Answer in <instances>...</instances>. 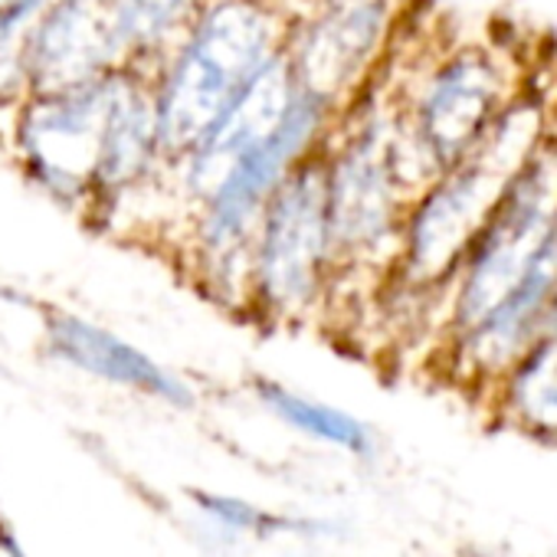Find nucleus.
Masks as SVG:
<instances>
[{
    "instance_id": "obj_14",
    "label": "nucleus",
    "mask_w": 557,
    "mask_h": 557,
    "mask_svg": "<svg viewBox=\"0 0 557 557\" xmlns=\"http://www.w3.org/2000/svg\"><path fill=\"white\" fill-rule=\"evenodd\" d=\"M30 14H11L0 17V119H8L27 96H30Z\"/></svg>"
},
{
    "instance_id": "obj_6",
    "label": "nucleus",
    "mask_w": 557,
    "mask_h": 557,
    "mask_svg": "<svg viewBox=\"0 0 557 557\" xmlns=\"http://www.w3.org/2000/svg\"><path fill=\"white\" fill-rule=\"evenodd\" d=\"M335 306V252L325 207L322 148L302 158L259 216L249 259L246 319L299 329Z\"/></svg>"
},
{
    "instance_id": "obj_4",
    "label": "nucleus",
    "mask_w": 557,
    "mask_h": 557,
    "mask_svg": "<svg viewBox=\"0 0 557 557\" xmlns=\"http://www.w3.org/2000/svg\"><path fill=\"white\" fill-rule=\"evenodd\" d=\"M296 0H203L151 63L164 158L190 151L226 102L283 53Z\"/></svg>"
},
{
    "instance_id": "obj_16",
    "label": "nucleus",
    "mask_w": 557,
    "mask_h": 557,
    "mask_svg": "<svg viewBox=\"0 0 557 557\" xmlns=\"http://www.w3.org/2000/svg\"><path fill=\"white\" fill-rule=\"evenodd\" d=\"M47 0H0V17H11V14H30L40 11Z\"/></svg>"
},
{
    "instance_id": "obj_1",
    "label": "nucleus",
    "mask_w": 557,
    "mask_h": 557,
    "mask_svg": "<svg viewBox=\"0 0 557 557\" xmlns=\"http://www.w3.org/2000/svg\"><path fill=\"white\" fill-rule=\"evenodd\" d=\"M550 125L544 96L524 86L462 161L410 197L394 265L377 286L374 302L443 306L446 286L466 249Z\"/></svg>"
},
{
    "instance_id": "obj_17",
    "label": "nucleus",
    "mask_w": 557,
    "mask_h": 557,
    "mask_svg": "<svg viewBox=\"0 0 557 557\" xmlns=\"http://www.w3.org/2000/svg\"><path fill=\"white\" fill-rule=\"evenodd\" d=\"M0 557H21V550L8 537H0Z\"/></svg>"
},
{
    "instance_id": "obj_12",
    "label": "nucleus",
    "mask_w": 557,
    "mask_h": 557,
    "mask_svg": "<svg viewBox=\"0 0 557 557\" xmlns=\"http://www.w3.org/2000/svg\"><path fill=\"white\" fill-rule=\"evenodd\" d=\"M252 394L278 423H286L319 443H332L338 449L358 453V456L371 453V443H374L371 430L358 417H351L325 400L306 397L272 377H252Z\"/></svg>"
},
{
    "instance_id": "obj_15",
    "label": "nucleus",
    "mask_w": 557,
    "mask_h": 557,
    "mask_svg": "<svg viewBox=\"0 0 557 557\" xmlns=\"http://www.w3.org/2000/svg\"><path fill=\"white\" fill-rule=\"evenodd\" d=\"M197 505L203 508V515H210L213 521L233 528V531H243V534H262V531H272V528H283V521H275L272 515L239 502V498H226V495H207V492H197L194 495Z\"/></svg>"
},
{
    "instance_id": "obj_10",
    "label": "nucleus",
    "mask_w": 557,
    "mask_h": 557,
    "mask_svg": "<svg viewBox=\"0 0 557 557\" xmlns=\"http://www.w3.org/2000/svg\"><path fill=\"white\" fill-rule=\"evenodd\" d=\"M30 92L63 89L132 63L115 0H47L30 27Z\"/></svg>"
},
{
    "instance_id": "obj_3",
    "label": "nucleus",
    "mask_w": 557,
    "mask_h": 557,
    "mask_svg": "<svg viewBox=\"0 0 557 557\" xmlns=\"http://www.w3.org/2000/svg\"><path fill=\"white\" fill-rule=\"evenodd\" d=\"M397 109L381 76L335 119L325 145V207L335 252V306L361 283L371 299L394 265L410 187L397 164Z\"/></svg>"
},
{
    "instance_id": "obj_8",
    "label": "nucleus",
    "mask_w": 557,
    "mask_h": 557,
    "mask_svg": "<svg viewBox=\"0 0 557 557\" xmlns=\"http://www.w3.org/2000/svg\"><path fill=\"white\" fill-rule=\"evenodd\" d=\"M115 70L63 89L30 92L4 122L8 154L27 187L79 220L89 203Z\"/></svg>"
},
{
    "instance_id": "obj_2",
    "label": "nucleus",
    "mask_w": 557,
    "mask_h": 557,
    "mask_svg": "<svg viewBox=\"0 0 557 557\" xmlns=\"http://www.w3.org/2000/svg\"><path fill=\"white\" fill-rule=\"evenodd\" d=\"M335 119L338 112L332 106L299 89L283 122L236 158L216 187L184 216L164 252L200 299L246 319L249 259L259 216L283 177L325 145Z\"/></svg>"
},
{
    "instance_id": "obj_5",
    "label": "nucleus",
    "mask_w": 557,
    "mask_h": 557,
    "mask_svg": "<svg viewBox=\"0 0 557 557\" xmlns=\"http://www.w3.org/2000/svg\"><path fill=\"white\" fill-rule=\"evenodd\" d=\"M384 79L397 109V164L417 194L436 174L462 161L498 112L524 89L515 63L482 40H456L410 66L391 53Z\"/></svg>"
},
{
    "instance_id": "obj_7",
    "label": "nucleus",
    "mask_w": 557,
    "mask_h": 557,
    "mask_svg": "<svg viewBox=\"0 0 557 557\" xmlns=\"http://www.w3.org/2000/svg\"><path fill=\"white\" fill-rule=\"evenodd\" d=\"M557 233V125L544 135L534 154L508 181L502 200L466 249L449 278L443 325L449 338L469 332L492 312L518 283L544 243Z\"/></svg>"
},
{
    "instance_id": "obj_13",
    "label": "nucleus",
    "mask_w": 557,
    "mask_h": 557,
    "mask_svg": "<svg viewBox=\"0 0 557 557\" xmlns=\"http://www.w3.org/2000/svg\"><path fill=\"white\" fill-rule=\"evenodd\" d=\"M200 4L203 0H115L128 60L151 70Z\"/></svg>"
},
{
    "instance_id": "obj_9",
    "label": "nucleus",
    "mask_w": 557,
    "mask_h": 557,
    "mask_svg": "<svg viewBox=\"0 0 557 557\" xmlns=\"http://www.w3.org/2000/svg\"><path fill=\"white\" fill-rule=\"evenodd\" d=\"M400 14V0H296L283 53L299 89L342 112L381 76Z\"/></svg>"
},
{
    "instance_id": "obj_11",
    "label": "nucleus",
    "mask_w": 557,
    "mask_h": 557,
    "mask_svg": "<svg viewBox=\"0 0 557 557\" xmlns=\"http://www.w3.org/2000/svg\"><path fill=\"white\" fill-rule=\"evenodd\" d=\"M44 348L53 361L83 371L96 381L154 397L168 407L177 410H190L197 404L194 387L174 374L171 368H164L161 361H154L148 351H141L138 345H132L128 338H122L119 332L83 319L76 312L66 309H50L44 315Z\"/></svg>"
}]
</instances>
